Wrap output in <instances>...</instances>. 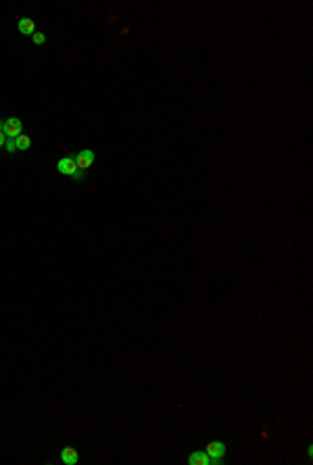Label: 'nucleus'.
Returning a JSON list of instances; mask_svg holds the SVG:
<instances>
[{"label":"nucleus","instance_id":"f257e3e1","mask_svg":"<svg viewBox=\"0 0 313 465\" xmlns=\"http://www.w3.org/2000/svg\"><path fill=\"white\" fill-rule=\"evenodd\" d=\"M75 163H77V175H75V181H82L86 177V171L92 167L94 163V153L92 150H79V155L75 157Z\"/></svg>","mask_w":313,"mask_h":465},{"label":"nucleus","instance_id":"f03ea898","mask_svg":"<svg viewBox=\"0 0 313 465\" xmlns=\"http://www.w3.org/2000/svg\"><path fill=\"white\" fill-rule=\"evenodd\" d=\"M205 453H207V457H209V465H217V463L224 461L226 444L219 442V440H211V442H207Z\"/></svg>","mask_w":313,"mask_h":465},{"label":"nucleus","instance_id":"7ed1b4c3","mask_svg":"<svg viewBox=\"0 0 313 465\" xmlns=\"http://www.w3.org/2000/svg\"><path fill=\"white\" fill-rule=\"evenodd\" d=\"M57 169H59V174H63L67 177H73L77 175V163H75V157H63L57 163Z\"/></svg>","mask_w":313,"mask_h":465},{"label":"nucleus","instance_id":"20e7f679","mask_svg":"<svg viewBox=\"0 0 313 465\" xmlns=\"http://www.w3.org/2000/svg\"><path fill=\"white\" fill-rule=\"evenodd\" d=\"M21 134H23V123L17 117H11V119L4 121V136L8 140H15L17 136H21Z\"/></svg>","mask_w":313,"mask_h":465},{"label":"nucleus","instance_id":"39448f33","mask_svg":"<svg viewBox=\"0 0 313 465\" xmlns=\"http://www.w3.org/2000/svg\"><path fill=\"white\" fill-rule=\"evenodd\" d=\"M61 461H63L65 465H75L77 463V451L73 447H65L63 451H61Z\"/></svg>","mask_w":313,"mask_h":465},{"label":"nucleus","instance_id":"423d86ee","mask_svg":"<svg viewBox=\"0 0 313 465\" xmlns=\"http://www.w3.org/2000/svg\"><path fill=\"white\" fill-rule=\"evenodd\" d=\"M188 463L190 465H209V457H207L205 451H196L188 457Z\"/></svg>","mask_w":313,"mask_h":465},{"label":"nucleus","instance_id":"0eeeda50","mask_svg":"<svg viewBox=\"0 0 313 465\" xmlns=\"http://www.w3.org/2000/svg\"><path fill=\"white\" fill-rule=\"evenodd\" d=\"M19 32L25 34V36H34L36 23L32 21V19H21V21H19Z\"/></svg>","mask_w":313,"mask_h":465},{"label":"nucleus","instance_id":"6e6552de","mask_svg":"<svg viewBox=\"0 0 313 465\" xmlns=\"http://www.w3.org/2000/svg\"><path fill=\"white\" fill-rule=\"evenodd\" d=\"M15 142H17V150H27L29 146H32V138L21 134V136H17L15 138Z\"/></svg>","mask_w":313,"mask_h":465},{"label":"nucleus","instance_id":"1a4fd4ad","mask_svg":"<svg viewBox=\"0 0 313 465\" xmlns=\"http://www.w3.org/2000/svg\"><path fill=\"white\" fill-rule=\"evenodd\" d=\"M6 153H17V142H15V140H8L6 138Z\"/></svg>","mask_w":313,"mask_h":465},{"label":"nucleus","instance_id":"9d476101","mask_svg":"<svg viewBox=\"0 0 313 465\" xmlns=\"http://www.w3.org/2000/svg\"><path fill=\"white\" fill-rule=\"evenodd\" d=\"M32 40H34V44H44V34L42 32H34V36H32Z\"/></svg>","mask_w":313,"mask_h":465},{"label":"nucleus","instance_id":"9b49d317","mask_svg":"<svg viewBox=\"0 0 313 465\" xmlns=\"http://www.w3.org/2000/svg\"><path fill=\"white\" fill-rule=\"evenodd\" d=\"M4 146H6V136L0 134V148H4Z\"/></svg>","mask_w":313,"mask_h":465},{"label":"nucleus","instance_id":"f8f14e48","mask_svg":"<svg viewBox=\"0 0 313 465\" xmlns=\"http://www.w3.org/2000/svg\"><path fill=\"white\" fill-rule=\"evenodd\" d=\"M0 134H4V123H2V121H0Z\"/></svg>","mask_w":313,"mask_h":465}]
</instances>
